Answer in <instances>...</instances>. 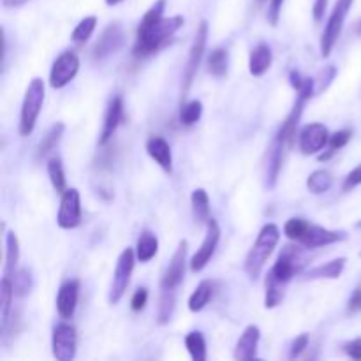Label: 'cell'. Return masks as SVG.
<instances>
[{
  "mask_svg": "<svg viewBox=\"0 0 361 361\" xmlns=\"http://www.w3.org/2000/svg\"><path fill=\"white\" fill-rule=\"evenodd\" d=\"M166 0H157L141 20L136 34V44L133 53L136 56L154 55L161 48L168 44L169 39L175 35L176 30L183 27L185 20L183 16L164 18Z\"/></svg>",
  "mask_w": 361,
  "mask_h": 361,
  "instance_id": "obj_1",
  "label": "cell"
},
{
  "mask_svg": "<svg viewBox=\"0 0 361 361\" xmlns=\"http://www.w3.org/2000/svg\"><path fill=\"white\" fill-rule=\"evenodd\" d=\"M279 240H281V229L275 224H267L261 229L256 243H254V247L250 249V252L247 254L245 267H243L250 281H257V279H259L261 271H263L268 257L271 256L274 249L277 247Z\"/></svg>",
  "mask_w": 361,
  "mask_h": 361,
  "instance_id": "obj_2",
  "label": "cell"
},
{
  "mask_svg": "<svg viewBox=\"0 0 361 361\" xmlns=\"http://www.w3.org/2000/svg\"><path fill=\"white\" fill-rule=\"evenodd\" d=\"M42 102H44V83L39 78H34L30 81L25 94L23 104H21V116H20V134L23 137L30 136L35 129V122L41 113Z\"/></svg>",
  "mask_w": 361,
  "mask_h": 361,
  "instance_id": "obj_3",
  "label": "cell"
},
{
  "mask_svg": "<svg viewBox=\"0 0 361 361\" xmlns=\"http://www.w3.org/2000/svg\"><path fill=\"white\" fill-rule=\"evenodd\" d=\"M355 0H337L334 11H331L330 18H328V23L324 27L323 37H321V55L326 59L330 56L331 49L337 44L338 37L342 34V28H344L345 18H348L349 9L353 7Z\"/></svg>",
  "mask_w": 361,
  "mask_h": 361,
  "instance_id": "obj_4",
  "label": "cell"
},
{
  "mask_svg": "<svg viewBox=\"0 0 361 361\" xmlns=\"http://www.w3.org/2000/svg\"><path fill=\"white\" fill-rule=\"evenodd\" d=\"M134 259H136V252L133 249H126L120 254L118 261H116L115 274H113L111 288H109V305H116L126 295L127 288H129L130 275H133L134 270Z\"/></svg>",
  "mask_w": 361,
  "mask_h": 361,
  "instance_id": "obj_5",
  "label": "cell"
},
{
  "mask_svg": "<svg viewBox=\"0 0 361 361\" xmlns=\"http://www.w3.org/2000/svg\"><path fill=\"white\" fill-rule=\"evenodd\" d=\"M307 257L303 254V250L296 245H286L282 249V252L279 254V259L275 263V267L271 268V274L282 281L284 284H288L293 277H296V274L305 268Z\"/></svg>",
  "mask_w": 361,
  "mask_h": 361,
  "instance_id": "obj_6",
  "label": "cell"
},
{
  "mask_svg": "<svg viewBox=\"0 0 361 361\" xmlns=\"http://www.w3.org/2000/svg\"><path fill=\"white\" fill-rule=\"evenodd\" d=\"M207 39H208V21L203 20L200 23V28H197L192 46H190L189 60H187L185 73H183V85H182L183 97L189 94L190 87H192L194 76H196L197 69H200L201 66V60H203V55H204V48H207Z\"/></svg>",
  "mask_w": 361,
  "mask_h": 361,
  "instance_id": "obj_7",
  "label": "cell"
},
{
  "mask_svg": "<svg viewBox=\"0 0 361 361\" xmlns=\"http://www.w3.org/2000/svg\"><path fill=\"white\" fill-rule=\"evenodd\" d=\"M76 344H78L76 328L69 323L56 324L55 330H53V338H51L53 356H55L59 361L74 360V356H76Z\"/></svg>",
  "mask_w": 361,
  "mask_h": 361,
  "instance_id": "obj_8",
  "label": "cell"
},
{
  "mask_svg": "<svg viewBox=\"0 0 361 361\" xmlns=\"http://www.w3.org/2000/svg\"><path fill=\"white\" fill-rule=\"evenodd\" d=\"M80 71V59L74 51H66L53 62L51 73H49V85L51 88H63L74 80Z\"/></svg>",
  "mask_w": 361,
  "mask_h": 361,
  "instance_id": "obj_9",
  "label": "cell"
},
{
  "mask_svg": "<svg viewBox=\"0 0 361 361\" xmlns=\"http://www.w3.org/2000/svg\"><path fill=\"white\" fill-rule=\"evenodd\" d=\"M81 222V200L78 189H67L60 200L56 224L62 229H74Z\"/></svg>",
  "mask_w": 361,
  "mask_h": 361,
  "instance_id": "obj_10",
  "label": "cell"
},
{
  "mask_svg": "<svg viewBox=\"0 0 361 361\" xmlns=\"http://www.w3.org/2000/svg\"><path fill=\"white\" fill-rule=\"evenodd\" d=\"M185 263H187V242L182 240L178 243V249L173 254L169 267L166 268L164 275L161 279V289L162 291H176L180 284L185 277Z\"/></svg>",
  "mask_w": 361,
  "mask_h": 361,
  "instance_id": "obj_11",
  "label": "cell"
},
{
  "mask_svg": "<svg viewBox=\"0 0 361 361\" xmlns=\"http://www.w3.org/2000/svg\"><path fill=\"white\" fill-rule=\"evenodd\" d=\"M219 240H221V228H219V222L210 219L207 224V236H204L203 243L197 249V252L194 254L192 259H190V270L192 271H201L204 270L208 263H210L212 256L215 254V249L219 245Z\"/></svg>",
  "mask_w": 361,
  "mask_h": 361,
  "instance_id": "obj_12",
  "label": "cell"
},
{
  "mask_svg": "<svg viewBox=\"0 0 361 361\" xmlns=\"http://www.w3.org/2000/svg\"><path fill=\"white\" fill-rule=\"evenodd\" d=\"M123 42H126L123 28L116 23L109 25V27L104 28L101 37L97 39V42H95L94 48H92V56H94L95 60L106 59V56L118 51V49L123 46Z\"/></svg>",
  "mask_w": 361,
  "mask_h": 361,
  "instance_id": "obj_13",
  "label": "cell"
},
{
  "mask_svg": "<svg viewBox=\"0 0 361 361\" xmlns=\"http://www.w3.org/2000/svg\"><path fill=\"white\" fill-rule=\"evenodd\" d=\"M330 141V133L323 123H309L300 133V150L305 155L319 154Z\"/></svg>",
  "mask_w": 361,
  "mask_h": 361,
  "instance_id": "obj_14",
  "label": "cell"
},
{
  "mask_svg": "<svg viewBox=\"0 0 361 361\" xmlns=\"http://www.w3.org/2000/svg\"><path fill=\"white\" fill-rule=\"evenodd\" d=\"M345 238H348L345 231H331V229L321 228V226H310L305 236L300 240V243L305 249H319V247L331 245V243L342 242Z\"/></svg>",
  "mask_w": 361,
  "mask_h": 361,
  "instance_id": "obj_15",
  "label": "cell"
},
{
  "mask_svg": "<svg viewBox=\"0 0 361 361\" xmlns=\"http://www.w3.org/2000/svg\"><path fill=\"white\" fill-rule=\"evenodd\" d=\"M78 298H80V282L67 281L63 282L62 288L56 295V310H59L62 319H71L76 312Z\"/></svg>",
  "mask_w": 361,
  "mask_h": 361,
  "instance_id": "obj_16",
  "label": "cell"
},
{
  "mask_svg": "<svg viewBox=\"0 0 361 361\" xmlns=\"http://www.w3.org/2000/svg\"><path fill=\"white\" fill-rule=\"evenodd\" d=\"M123 120H126V115H123V101L120 95H116V97L109 102L108 111H106L104 126H102V133H101V137H99V145H102V147H104V145L111 140L113 134L116 133V129H118V126L123 122Z\"/></svg>",
  "mask_w": 361,
  "mask_h": 361,
  "instance_id": "obj_17",
  "label": "cell"
},
{
  "mask_svg": "<svg viewBox=\"0 0 361 361\" xmlns=\"http://www.w3.org/2000/svg\"><path fill=\"white\" fill-rule=\"evenodd\" d=\"M261 330L256 324H250L245 328L240 341L236 342L235 358L240 361H249L257 358V344H259Z\"/></svg>",
  "mask_w": 361,
  "mask_h": 361,
  "instance_id": "obj_18",
  "label": "cell"
},
{
  "mask_svg": "<svg viewBox=\"0 0 361 361\" xmlns=\"http://www.w3.org/2000/svg\"><path fill=\"white\" fill-rule=\"evenodd\" d=\"M288 145L282 140H279L277 136L274 137L270 145V150H268V162H267V185L275 187L279 180V173H281L282 168V159H284V148Z\"/></svg>",
  "mask_w": 361,
  "mask_h": 361,
  "instance_id": "obj_19",
  "label": "cell"
},
{
  "mask_svg": "<svg viewBox=\"0 0 361 361\" xmlns=\"http://www.w3.org/2000/svg\"><path fill=\"white\" fill-rule=\"evenodd\" d=\"M147 152L164 171L173 169V154L168 141L161 136H154L147 141Z\"/></svg>",
  "mask_w": 361,
  "mask_h": 361,
  "instance_id": "obj_20",
  "label": "cell"
},
{
  "mask_svg": "<svg viewBox=\"0 0 361 361\" xmlns=\"http://www.w3.org/2000/svg\"><path fill=\"white\" fill-rule=\"evenodd\" d=\"M271 62H274V53H271V48L267 44V42H259V44L250 51V59H249L250 74H252V76H263V74L271 67Z\"/></svg>",
  "mask_w": 361,
  "mask_h": 361,
  "instance_id": "obj_21",
  "label": "cell"
},
{
  "mask_svg": "<svg viewBox=\"0 0 361 361\" xmlns=\"http://www.w3.org/2000/svg\"><path fill=\"white\" fill-rule=\"evenodd\" d=\"M305 102H307L305 99H300L298 97V101H296L295 108H293V111L289 113L288 118H286L284 122H282L281 129H279V133H277L279 140L284 141V143L288 145V147L293 143V137H295V134H296V127H298L300 116H302L303 106H305Z\"/></svg>",
  "mask_w": 361,
  "mask_h": 361,
  "instance_id": "obj_22",
  "label": "cell"
},
{
  "mask_svg": "<svg viewBox=\"0 0 361 361\" xmlns=\"http://www.w3.org/2000/svg\"><path fill=\"white\" fill-rule=\"evenodd\" d=\"M345 263H348L345 257H338V259H334L330 263L321 264V267L305 271L303 277L309 279V281H316V279H338L342 275V271H344Z\"/></svg>",
  "mask_w": 361,
  "mask_h": 361,
  "instance_id": "obj_23",
  "label": "cell"
},
{
  "mask_svg": "<svg viewBox=\"0 0 361 361\" xmlns=\"http://www.w3.org/2000/svg\"><path fill=\"white\" fill-rule=\"evenodd\" d=\"M14 288L11 277L4 275L2 284H0V298H2V310H0V319H2V334L7 330L13 314V300H14Z\"/></svg>",
  "mask_w": 361,
  "mask_h": 361,
  "instance_id": "obj_24",
  "label": "cell"
},
{
  "mask_svg": "<svg viewBox=\"0 0 361 361\" xmlns=\"http://www.w3.org/2000/svg\"><path fill=\"white\" fill-rule=\"evenodd\" d=\"M157 250H159L157 236H155L152 231L141 233L136 245L137 261H141V263H148V261L154 259V257L157 256Z\"/></svg>",
  "mask_w": 361,
  "mask_h": 361,
  "instance_id": "obj_25",
  "label": "cell"
},
{
  "mask_svg": "<svg viewBox=\"0 0 361 361\" xmlns=\"http://www.w3.org/2000/svg\"><path fill=\"white\" fill-rule=\"evenodd\" d=\"M190 203H192L194 219L197 224H208L210 221V197H208L207 190L196 189L190 196Z\"/></svg>",
  "mask_w": 361,
  "mask_h": 361,
  "instance_id": "obj_26",
  "label": "cell"
},
{
  "mask_svg": "<svg viewBox=\"0 0 361 361\" xmlns=\"http://www.w3.org/2000/svg\"><path fill=\"white\" fill-rule=\"evenodd\" d=\"M18 261H20V243H18L16 235L13 231L6 233V267H4V275L13 277L16 271Z\"/></svg>",
  "mask_w": 361,
  "mask_h": 361,
  "instance_id": "obj_27",
  "label": "cell"
},
{
  "mask_svg": "<svg viewBox=\"0 0 361 361\" xmlns=\"http://www.w3.org/2000/svg\"><path fill=\"white\" fill-rule=\"evenodd\" d=\"M289 81H291V87L298 92L300 99L310 101L316 95V80L314 78L303 76L298 71H291L289 73Z\"/></svg>",
  "mask_w": 361,
  "mask_h": 361,
  "instance_id": "obj_28",
  "label": "cell"
},
{
  "mask_svg": "<svg viewBox=\"0 0 361 361\" xmlns=\"http://www.w3.org/2000/svg\"><path fill=\"white\" fill-rule=\"evenodd\" d=\"M212 295H214V286L210 281H203L196 288V291L189 298V310L190 312H201L204 307L210 303Z\"/></svg>",
  "mask_w": 361,
  "mask_h": 361,
  "instance_id": "obj_29",
  "label": "cell"
},
{
  "mask_svg": "<svg viewBox=\"0 0 361 361\" xmlns=\"http://www.w3.org/2000/svg\"><path fill=\"white\" fill-rule=\"evenodd\" d=\"M286 286L282 281H279L271 271H268L267 277V298H264V307L267 309H275L279 303L284 298V289Z\"/></svg>",
  "mask_w": 361,
  "mask_h": 361,
  "instance_id": "obj_30",
  "label": "cell"
},
{
  "mask_svg": "<svg viewBox=\"0 0 361 361\" xmlns=\"http://www.w3.org/2000/svg\"><path fill=\"white\" fill-rule=\"evenodd\" d=\"M63 129H66V126H63L62 122H59V123H55V126H53L48 133H46V136L42 137L41 143H39V148H37L39 161H41V159H44L49 152L55 150L56 145H59L60 140H62Z\"/></svg>",
  "mask_w": 361,
  "mask_h": 361,
  "instance_id": "obj_31",
  "label": "cell"
},
{
  "mask_svg": "<svg viewBox=\"0 0 361 361\" xmlns=\"http://www.w3.org/2000/svg\"><path fill=\"white\" fill-rule=\"evenodd\" d=\"M229 66V51L226 48H215L212 55L208 56V71L214 76L222 78L228 73Z\"/></svg>",
  "mask_w": 361,
  "mask_h": 361,
  "instance_id": "obj_32",
  "label": "cell"
},
{
  "mask_svg": "<svg viewBox=\"0 0 361 361\" xmlns=\"http://www.w3.org/2000/svg\"><path fill=\"white\" fill-rule=\"evenodd\" d=\"M185 348L194 361L207 360V342L200 331H190L185 337Z\"/></svg>",
  "mask_w": 361,
  "mask_h": 361,
  "instance_id": "obj_33",
  "label": "cell"
},
{
  "mask_svg": "<svg viewBox=\"0 0 361 361\" xmlns=\"http://www.w3.org/2000/svg\"><path fill=\"white\" fill-rule=\"evenodd\" d=\"M46 168H48V176L51 180L53 189L59 194L66 192V173H63L62 161L59 157H51L48 164H46Z\"/></svg>",
  "mask_w": 361,
  "mask_h": 361,
  "instance_id": "obj_34",
  "label": "cell"
},
{
  "mask_svg": "<svg viewBox=\"0 0 361 361\" xmlns=\"http://www.w3.org/2000/svg\"><path fill=\"white\" fill-rule=\"evenodd\" d=\"M331 183H334V178H331L330 171H324V169H317L307 180V187L312 194H324L331 189Z\"/></svg>",
  "mask_w": 361,
  "mask_h": 361,
  "instance_id": "obj_35",
  "label": "cell"
},
{
  "mask_svg": "<svg viewBox=\"0 0 361 361\" xmlns=\"http://www.w3.org/2000/svg\"><path fill=\"white\" fill-rule=\"evenodd\" d=\"M95 25H97V18L95 16H87L78 23V27L74 28L73 32V41L76 44H83L90 39V35L94 34L95 30Z\"/></svg>",
  "mask_w": 361,
  "mask_h": 361,
  "instance_id": "obj_36",
  "label": "cell"
},
{
  "mask_svg": "<svg viewBox=\"0 0 361 361\" xmlns=\"http://www.w3.org/2000/svg\"><path fill=\"white\" fill-rule=\"evenodd\" d=\"M175 302L176 296L175 291H162L161 303H159V323L166 324L171 321L173 310H175Z\"/></svg>",
  "mask_w": 361,
  "mask_h": 361,
  "instance_id": "obj_37",
  "label": "cell"
},
{
  "mask_svg": "<svg viewBox=\"0 0 361 361\" xmlns=\"http://www.w3.org/2000/svg\"><path fill=\"white\" fill-rule=\"evenodd\" d=\"M201 113H203V104L200 101L185 102L180 109V122L183 126H194L201 118Z\"/></svg>",
  "mask_w": 361,
  "mask_h": 361,
  "instance_id": "obj_38",
  "label": "cell"
},
{
  "mask_svg": "<svg viewBox=\"0 0 361 361\" xmlns=\"http://www.w3.org/2000/svg\"><path fill=\"white\" fill-rule=\"evenodd\" d=\"M14 288V295L16 296H25L27 293H30L32 289V275L28 270H18L14 271V275L11 277Z\"/></svg>",
  "mask_w": 361,
  "mask_h": 361,
  "instance_id": "obj_39",
  "label": "cell"
},
{
  "mask_svg": "<svg viewBox=\"0 0 361 361\" xmlns=\"http://www.w3.org/2000/svg\"><path fill=\"white\" fill-rule=\"evenodd\" d=\"M309 228L310 224L303 221V219H289L284 226V233L289 240H296V242H300V240L305 236V233L309 231Z\"/></svg>",
  "mask_w": 361,
  "mask_h": 361,
  "instance_id": "obj_40",
  "label": "cell"
},
{
  "mask_svg": "<svg viewBox=\"0 0 361 361\" xmlns=\"http://www.w3.org/2000/svg\"><path fill=\"white\" fill-rule=\"evenodd\" d=\"M353 137V133L349 129H342V130H337L335 134H331L330 136V141H328V145H330V150H334L335 154H337L341 148H344L345 145L351 141Z\"/></svg>",
  "mask_w": 361,
  "mask_h": 361,
  "instance_id": "obj_41",
  "label": "cell"
},
{
  "mask_svg": "<svg viewBox=\"0 0 361 361\" xmlns=\"http://www.w3.org/2000/svg\"><path fill=\"white\" fill-rule=\"evenodd\" d=\"M335 74H337V69H335L334 66L326 67V69H323L319 73V76H317L316 80V94H321L323 90H326L328 87H330L331 81L335 80Z\"/></svg>",
  "mask_w": 361,
  "mask_h": 361,
  "instance_id": "obj_42",
  "label": "cell"
},
{
  "mask_svg": "<svg viewBox=\"0 0 361 361\" xmlns=\"http://www.w3.org/2000/svg\"><path fill=\"white\" fill-rule=\"evenodd\" d=\"M307 345H309V335L303 334V335H300V337H296V341L293 342V345H291V353H289V358H291V360L298 358V356L302 355L303 351H305Z\"/></svg>",
  "mask_w": 361,
  "mask_h": 361,
  "instance_id": "obj_43",
  "label": "cell"
},
{
  "mask_svg": "<svg viewBox=\"0 0 361 361\" xmlns=\"http://www.w3.org/2000/svg\"><path fill=\"white\" fill-rule=\"evenodd\" d=\"M147 300H148V291L145 288L137 289L136 293H134L133 300H130V307H133L134 312H140V310L145 309V305H147Z\"/></svg>",
  "mask_w": 361,
  "mask_h": 361,
  "instance_id": "obj_44",
  "label": "cell"
},
{
  "mask_svg": "<svg viewBox=\"0 0 361 361\" xmlns=\"http://www.w3.org/2000/svg\"><path fill=\"white\" fill-rule=\"evenodd\" d=\"M282 6H284V0H271L270 2V7H268V21H270L271 27H275L279 23Z\"/></svg>",
  "mask_w": 361,
  "mask_h": 361,
  "instance_id": "obj_45",
  "label": "cell"
},
{
  "mask_svg": "<svg viewBox=\"0 0 361 361\" xmlns=\"http://www.w3.org/2000/svg\"><path fill=\"white\" fill-rule=\"evenodd\" d=\"M361 183V164L356 166L355 169H353L351 173H349L348 176H345V182H344V190H351L355 189L356 185H360Z\"/></svg>",
  "mask_w": 361,
  "mask_h": 361,
  "instance_id": "obj_46",
  "label": "cell"
},
{
  "mask_svg": "<svg viewBox=\"0 0 361 361\" xmlns=\"http://www.w3.org/2000/svg\"><path fill=\"white\" fill-rule=\"evenodd\" d=\"M344 351L348 353L349 358L361 360V338H355L353 342H348V344L344 345Z\"/></svg>",
  "mask_w": 361,
  "mask_h": 361,
  "instance_id": "obj_47",
  "label": "cell"
},
{
  "mask_svg": "<svg viewBox=\"0 0 361 361\" xmlns=\"http://www.w3.org/2000/svg\"><path fill=\"white\" fill-rule=\"evenodd\" d=\"M361 310V288H356L353 296L349 298L348 302V312L349 314H356Z\"/></svg>",
  "mask_w": 361,
  "mask_h": 361,
  "instance_id": "obj_48",
  "label": "cell"
},
{
  "mask_svg": "<svg viewBox=\"0 0 361 361\" xmlns=\"http://www.w3.org/2000/svg\"><path fill=\"white\" fill-rule=\"evenodd\" d=\"M326 7H328V0H316V4H314V20L319 23L321 20L324 18V13H326Z\"/></svg>",
  "mask_w": 361,
  "mask_h": 361,
  "instance_id": "obj_49",
  "label": "cell"
},
{
  "mask_svg": "<svg viewBox=\"0 0 361 361\" xmlns=\"http://www.w3.org/2000/svg\"><path fill=\"white\" fill-rule=\"evenodd\" d=\"M25 2H28V0H2V6L4 7H20V6H23Z\"/></svg>",
  "mask_w": 361,
  "mask_h": 361,
  "instance_id": "obj_50",
  "label": "cell"
},
{
  "mask_svg": "<svg viewBox=\"0 0 361 361\" xmlns=\"http://www.w3.org/2000/svg\"><path fill=\"white\" fill-rule=\"evenodd\" d=\"M120 2H123V0H106V6L113 7V6H118Z\"/></svg>",
  "mask_w": 361,
  "mask_h": 361,
  "instance_id": "obj_51",
  "label": "cell"
},
{
  "mask_svg": "<svg viewBox=\"0 0 361 361\" xmlns=\"http://www.w3.org/2000/svg\"><path fill=\"white\" fill-rule=\"evenodd\" d=\"M358 34H361V21H360V25H358Z\"/></svg>",
  "mask_w": 361,
  "mask_h": 361,
  "instance_id": "obj_52",
  "label": "cell"
},
{
  "mask_svg": "<svg viewBox=\"0 0 361 361\" xmlns=\"http://www.w3.org/2000/svg\"><path fill=\"white\" fill-rule=\"evenodd\" d=\"M356 226H358V228H361V222H358V224H356Z\"/></svg>",
  "mask_w": 361,
  "mask_h": 361,
  "instance_id": "obj_53",
  "label": "cell"
}]
</instances>
